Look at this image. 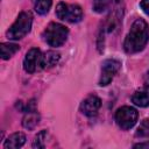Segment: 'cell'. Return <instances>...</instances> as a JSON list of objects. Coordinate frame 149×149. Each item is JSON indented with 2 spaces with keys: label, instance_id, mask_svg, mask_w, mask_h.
Wrapping results in <instances>:
<instances>
[{
  "label": "cell",
  "instance_id": "1",
  "mask_svg": "<svg viewBox=\"0 0 149 149\" xmlns=\"http://www.w3.org/2000/svg\"><path fill=\"white\" fill-rule=\"evenodd\" d=\"M149 40V28L143 19H136L123 42V49L127 54H136L144 49Z\"/></svg>",
  "mask_w": 149,
  "mask_h": 149
},
{
  "label": "cell",
  "instance_id": "2",
  "mask_svg": "<svg viewBox=\"0 0 149 149\" xmlns=\"http://www.w3.org/2000/svg\"><path fill=\"white\" fill-rule=\"evenodd\" d=\"M31 24H33L31 13L23 10L17 15L15 22L9 27V29L6 33V36L8 37V40H13V41L21 40L30 31Z\"/></svg>",
  "mask_w": 149,
  "mask_h": 149
},
{
  "label": "cell",
  "instance_id": "3",
  "mask_svg": "<svg viewBox=\"0 0 149 149\" xmlns=\"http://www.w3.org/2000/svg\"><path fill=\"white\" fill-rule=\"evenodd\" d=\"M69 35V29L57 22H51L47 26L44 31L42 33L43 40L50 45V47H62Z\"/></svg>",
  "mask_w": 149,
  "mask_h": 149
},
{
  "label": "cell",
  "instance_id": "4",
  "mask_svg": "<svg viewBox=\"0 0 149 149\" xmlns=\"http://www.w3.org/2000/svg\"><path fill=\"white\" fill-rule=\"evenodd\" d=\"M56 16L62 21L77 23L83 20L84 14L81 7L78 5H69L65 2H59L56 6Z\"/></svg>",
  "mask_w": 149,
  "mask_h": 149
},
{
  "label": "cell",
  "instance_id": "5",
  "mask_svg": "<svg viewBox=\"0 0 149 149\" xmlns=\"http://www.w3.org/2000/svg\"><path fill=\"white\" fill-rule=\"evenodd\" d=\"M137 118L139 113L132 106H122L115 112V121L118 126L123 130L133 128L137 121Z\"/></svg>",
  "mask_w": 149,
  "mask_h": 149
},
{
  "label": "cell",
  "instance_id": "6",
  "mask_svg": "<svg viewBox=\"0 0 149 149\" xmlns=\"http://www.w3.org/2000/svg\"><path fill=\"white\" fill-rule=\"evenodd\" d=\"M23 69L28 73L43 70V54L37 48H31L27 51L23 59Z\"/></svg>",
  "mask_w": 149,
  "mask_h": 149
},
{
  "label": "cell",
  "instance_id": "7",
  "mask_svg": "<svg viewBox=\"0 0 149 149\" xmlns=\"http://www.w3.org/2000/svg\"><path fill=\"white\" fill-rule=\"evenodd\" d=\"M120 68H121V62L115 58H108L104 61L101 65V74L99 79V85L107 86L113 80L115 74L119 72Z\"/></svg>",
  "mask_w": 149,
  "mask_h": 149
},
{
  "label": "cell",
  "instance_id": "8",
  "mask_svg": "<svg viewBox=\"0 0 149 149\" xmlns=\"http://www.w3.org/2000/svg\"><path fill=\"white\" fill-rule=\"evenodd\" d=\"M100 107H101L100 98L97 95H88L87 98H85L81 101L79 109L86 116H94V115H97Z\"/></svg>",
  "mask_w": 149,
  "mask_h": 149
},
{
  "label": "cell",
  "instance_id": "9",
  "mask_svg": "<svg viewBox=\"0 0 149 149\" xmlns=\"http://www.w3.org/2000/svg\"><path fill=\"white\" fill-rule=\"evenodd\" d=\"M132 102L139 107H148L149 106V85H146L134 92L132 95Z\"/></svg>",
  "mask_w": 149,
  "mask_h": 149
},
{
  "label": "cell",
  "instance_id": "10",
  "mask_svg": "<svg viewBox=\"0 0 149 149\" xmlns=\"http://www.w3.org/2000/svg\"><path fill=\"white\" fill-rule=\"evenodd\" d=\"M24 116L22 119V126L27 129H34L40 122V115L37 108H27L23 111Z\"/></svg>",
  "mask_w": 149,
  "mask_h": 149
},
{
  "label": "cell",
  "instance_id": "11",
  "mask_svg": "<svg viewBox=\"0 0 149 149\" xmlns=\"http://www.w3.org/2000/svg\"><path fill=\"white\" fill-rule=\"evenodd\" d=\"M24 143H26V135L21 132H17V133H13L6 139L3 143V148L5 149H17V148H21Z\"/></svg>",
  "mask_w": 149,
  "mask_h": 149
},
{
  "label": "cell",
  "instance_id": "12",
  "mask_svg": "<svg viewBox=\"0 0 149 149\" xmlns=\"http://www.w3.org/2000/svg\"><path fill=\"white\" fill-rule=\"evenodd\" d=\"M119 2L120 0H93V10L95 13L101 14L111 9L113 6H115Z\"/></svg>",
  "mask_w": 149,
  "mask_h": 149
},
{
  "label": "cell",
  "instance_id": "13",
  "mask_svg": "<svg viewBox=\"0 0 149 149\" xmlns=\"http://www.w3.org/2000/svg\"><path fill=\"white\" fill-rule=\"evenodd\" d=\"M61 58V55L54 50H49L43 54V69H50L55 66Z\"/></svg>",
  "mask_w": 149,
  "mask_h": 149
},
{
  "label": "cell",
  "instance_id": "14",
  "mask_svg": "<svg viewBox=\"0 0 149 149\" xmlns=\"http://www.w3.org/2000/svg\"><path fill=\"white\" fill-rule=\"evenodd\" d=\"M19 49H20V47H19V44H16V43H10V42H8V43H1V44H0L1 58H2L3 61L9 59L16 51H19Z\"/></svg>",
  "mask_w": 149,
  "mask_h": 149
},
{
  "label": "cell",
  "instance_id": "15",
  "mask_svg": "<svg viewBox=\"0 0 149 149\" xmlns=\"http://www.w3.org/2000/svg\"><path fill=\"white\" fill-rule=\"evenodd\" d=\"M33 3H34V9L37 14L45 15L52 5V0H33Z\"/></svg>",
  "mask_w": 149,
  "mask_h": 149
},
{
  "label": "cell",
  "instance_id": "16",
  "mask_svg": "<svg viewBox=\"0 0 149 149\" xmlns=\"http://www.w3.org/2000/svg\"><path fill=\"white\" fill-rule=\"evenodd\" d=\"M47 136H48V132L47 130H41L40 133H37V135L34 137L33 140V148H37V149H43L45 148V142H47Z\"/></svg>",
  "mask_w": 149,
  "mask_h": 149
},
{
  "label": "cell",
  "instance_id": "17",
  "mask_svg": "<svg viewBox=\"0 0 149 149\" xmlns=\"http://www.w3.org/2000/svg\"><path fill=\"white\" fill-rule=\"evenodd\" d=\"M135 136L140 139L149 137V119H144L143 121H141L137 130L135 132Z\"/></svg>",
  "mask_w": 149,
  "mask_h": 149
},
{
  "label": "cell",
  "instance_id": "18",
  "mask_svg": "<svg viewBox=\"0 0 149 149\" xmlns=\"http://www.w3.org/2000/svg\"><path fill=\"white\" fill-rule=\"evenodd\" d=\"M140 7L142 8V10L149 15V0H141L140 1Z\"/></svg>",
  "mask_w": 149,
  "mask_h": 149
},
{
  "label": "cell",
  "instance_id": "19",
  "mask_svg": "<svg viewBox=\"0 0 149 149\" xmlns=\"http://www.w3.org/2000/svg\"><path fill=\"white\" fill-rule=\"evenodd\" d=\"M134 148H149V141L147 142H141L137 144H134Z\"/></svg>",
  "mask_w": 149,
  "mask_h": 149
}]
</instances>
